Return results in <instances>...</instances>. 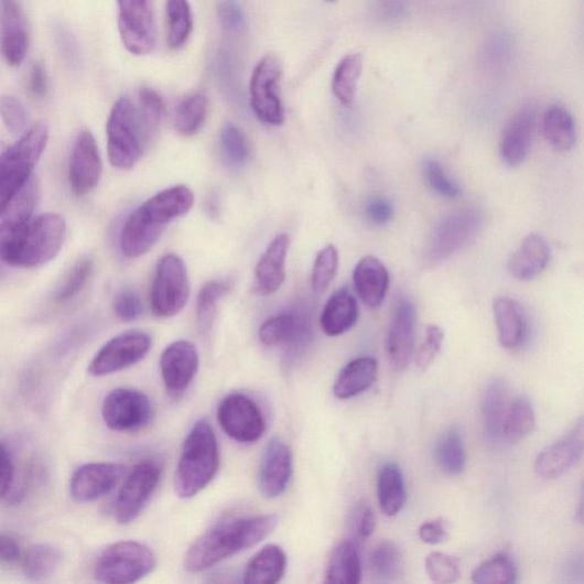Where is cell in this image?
Segmentation results:
<instances>
[{"mask_svg": "<svg viewBox=\"0 0 584 584\" xmlns=\"http://www.w3.org/2000/svg\"><path fill=\"white\" fill-rule=\"evenodd\" d=\"M355 528L360 538L367 539L371 537L376 528V517L371 507L363 505L359 508V512L355 518Z\"/></svg>", "mask_w": 584, "mask_h": 584, "instance_id": "94428289", "label": "cell"}, {"mask_svg": "<svg viewBox=\"0 0 584 584\" xmlns=\"http://www.w3.org/2000/svg\"><path fill=\"white\" fill-rule=\"evenodd\" d=\"M209 102L204 93L185 96L175 111L176 131L185 138L198 134L207 120Z\"/></svg>", "mask_w": 584, "mask_h": 584, "instance_id": "74e56055", "label": "cell"}, {"mask_svg": "<svg viewBox=\"0 0 584 584\" xmlns=\"http://www.w3.org/2000/svg\"><path fill=\"white\" fill-rule=\"evenodd\" d=\"M423 172L429 185L441 196L446 198H457L462 190L457 183H454L444 172L440 162L429 158L424 161Z\"/></svg>", "mask_w": 584, "mask_h": 584, "instance_id": "816d5d0a", "label": "cell"}, {"mask_svg": "<svg viewBox=\"0 0 584 584\" xmlns=\"http://www.w3.org/2000/svg\"><path fill=\"white\" fill-rule=\"evenodd\" d=\"M339 267V252L334 245L324 247L316 256L311 283L315 294L321 295L335 280Z\"/></svg>", "mask_w": 584, "mask_h": 584, "instance_id": "c3c4849f", "label": "cell"}, {"mask_svg": "<svg viewBox=\"0 0 584 584\" xmlns=\"http://www.w3.org/2000/svg\"><path fill=\"white\" fill-rule=\"evenodd\" d=\"M107 137L111 165L121 171L134 169L148 141L139 108L127 96L111 109Z\"/></svg>", "mask_w": 584, "mask_h": 584, "instance_id": "8992f818", "label": "cell"}, {"mask_svg": "<svg viewBox=\"0 0 584 584\" xmlns=\"http://www.w3.org/2000/svg\"><path fill=\"white\" fill-rule=\"evenodd\" d=\"M435 461L441 471L448 476H459L466 467V450L458 429H450L435 446Z\"/></svg>", "mask_w": 584, "mask_h": 584, "instance_id": "f35d334b", "label": "cell"}, {"mask_svg": "<svg viewBox=\"0 0 584 584\" xmlns=\"http://www.w3.org/2000/svg\"><path fill=\"white\" fill-rule=\"evenodd\" d=\"M444 342V332L437 324L428 327L423 345L415 356V367L419 371H426L440 353Z\"/></svg>", "mask_w": 584, "mask_h": 584, "instance_id": "db71d44e", "label": "cell"}, {"mask_svg": "<svg viewBox=\"0 0 584 584\" xmlns=\"http://www.w3.org/2000/svg\"><path fill=\"white\" fill-rule=\"evenodd\" d=\"M167 43L170 48L180 50L191 36L193 14L191 6L183 0H171L166 6Z\"/></svg>", "mask_w": 584, "mask_h": 584, "instance_id": "7bdbcfd3", "label": "cell"}, {"mask_svg": "<svg viewBox=\"0 0 584 584\" xmlns=\"http://www.w3.org/2000/svg\"><path fill=\"white\" fill-rule=\"evenodd\" d=\"M160 372L169 397L181 399L199 369V354L187 340H177L160 356Z\"/></svg>", "mask_w": 584, "mask_h": 584, "instance_id": "2e32d148", "label": "cell"}, {"mask_svg": "<svg viewBox=\"0 0 584 584\" xmlns=\"http://www.w3.org/2000/svg\"><path fill=\"white\" fill-rule=\"evenodd\" d=\"M102 417L111 431L134 433L149 425L153 407L150 399L137 389L117 388L106 397Z\"/></svg>", "mask_w": 584, "mask_h": 584, "instance_id": "5bb4252c", "label": "cell"}, {"mask_svg": "<svg viewBox=\"0 0 584 584\" xmlns=\"http://www.w3.org/2000/svg\"><path fill=\"white\" fill-rule=\"evenodd\" d=\"M509 389L507 382L495 379L486 387L482 399L483 426L486 439L491 443L502 440L505 420L509 410Z\"/></svg>", "mask_w": 584, "mask_h": 584, "instance_id": "f1b7e54d", "label": "cell"}, {"mask_svg": "<svg viewBox=\"0 0 584 584\" xmlns=\"http://www.w3.org/2000/svg\"><path fill=\"white\" fill-rule=\"evenodd\" d=\"M204 584H242V578L232 570H218L208 574Z\"/></svg>", "mask_w": 584, "mask_h": 584, "instance_id": "e7e4bbea", "label": "cell"}, {"mask_svg": "<svg viewBox=\"0 0 584 584\" xmlns=\"http://www.w3.org/2000/svg\"><path fill=\"white\" fill-rule=\"evenodd\" d=\"M472 580L473 584H516L518 571L513 560L501 553L480 564Z\"/></svg>", "mask_w": 584, "mask_h": 584, "instance_id": "ee69618b", "label": "cell"}, {"mask_svg": "<svg viewBox=\"0 0 584 584\" xmlns=\"http://www.w3.org/2000/svg\"><path fill=\"white\" fill-rule=\"evenodd\" d=\"M194 205L193 191L176 185L155 194L136 209L125 221L120 250L127 258H140L149 252L175 219L186 215Z\"/></svg>", "mask_w": 584, "mask_h": 584, "instance_id": "7a4b0ae2", "label": "cell"}, {"mask_svg": "<svg viewBox=\"0 0 584 584\" xmlns=\"http://www.w3.org/2000/svg\"><path fill=\"white\" fill-rule=\"evenodd\" d=\"M191 284L181 257L169 253L158 262L150 291L152 313L160 318L177 315L186 305Z\"/></svg>", "mask_w": 584, "mask_h": 584, "instance_id": "9c48e42d", "label": "cell"}, {"mask_svg": "<svg viewBox=\"0 0 584 584\" xmlns=\"http://www.w3.org/2000/svg\"><path fill=\"white\" fill-rule=\"evenodd\" d=\"M277 515L240 517L224 521L204 533L187 551L184 566L201 573L266 540L277 528Z\"/></svg>", "mask_w": 584, "mask_h": 584, "instance_id": "6da1fadb", "label": "cell"}, {"mask_svg": "<svg viewBox=\"0 0 584 584\" xmlns=\"http://www.w3.org/2000/svg\"><path fill=\"white\" fill-rule=\"evenodd\" d=\"M583 451V420L580 418L561 440L544 447L537 457V474L544 479H554L575 466Z\"/></svg>", "mask_w": 584, "mask_h": 584, "instance_id": "e0dca14e", "label": "cell"}, {"mask_svg": "<svg viewBox=\"0 0 584 584\" xmlns=\"http://www.w3.org/2000/svg\"><path fill=\"white\" fill-rule=\"evenodd\" d=\"M14 478V464L9 447L0 442V498L8 495Z\"/></svg>", "mask_w": 584, "mask_h": 584, "instance_id": "680465c9", "label": "cell"}, {"mask_svg": "<svg viewBox=\"0 0 584 584\" xmlns=\"http://www.w3.org/2000/svg\"><path fill=\"white\" fill-rule=\"evenodd\" d=\"M378 377V364L370 356H361L347 364L334 385V394L339 400H349L368 391Z\"/></svg>", "mask_w": 584, "mask_h": 584, "instance_id": "1f68e13d", "label": "cell"}, {"mask_svg": "<svg viewBox=\"0 0 584 584\" xmlns=\"http://www.w3.org/2000/svg\"><path fill=\"white\" fill-rule=\"evenodd\" d=\"M415 309L410 300L400 299L387 335L389 361L398 370H404L410 361L414 345Z\"/></svg>", "mask_w": 584, "mask_h": 584, "instance_id": "7402d4cb", "label": "cell"}, {"mask_svg": "<svg viewBox=\"0 0 584 584\" xmlns=\"http://www.w3.org/2000/svg\"><path fill=\"white\" fill-rule=\"evenodd\" d=\"M20 556L21 551L18 542L9 536L0 534V562L15 563Z\"/></svg>", "mask_w": 584, "mask_h": 584, "instance_id": "be15d7a7", "label": "cell"}, {"mask_svg": "<svg viewBox=\"0 0 584 584\" xmlns=\"http://www.w3.org/2000/svg\"><path fill=\"white\" fill-rule=\"evenodd\" d=\"M361 580L359 550L355 543L345 541L334 550L323 584H361Z\"/></svg>", "mask_w": 584, "mask_h": 584, "instance_id": "836d02e7", "label": "cell"}, {"mask_svg": "<svg viewBox=\"0 0 584 584\" xmlns=\"http://www.w3.org/2000/svg\"><path fill=\"white\" fill-rule=\"evenodd\" d=\"M550 248L547 240L538 235L528 236L511 256L509 271L519 281H531L548 267Z\"/></svg>", "mask_w": 584, "mask_h": 584, "instance_id": "83f0119b", "label": "cell"}, {"mask_svg": "<svg viewBox=\"0 0 584 584\" xmlns=\"http://www.w3.org/2000/svg\"><path fill=\"white\" fill-rule=\"evenodd\" d=\"M217 415L225 434L239 443H255L267 431L262 410L241 393L226 396L218 405Z\"/></svg>", "mask_w": 584, "mask_h": 584, "instance_id": "4fadbf2b", "label": "cell"}, {"mask_svg": "<svg viewBox=\"0 0 584 584\" xmlns=\"http://www.w3.org/2000/svg\"><path fill=\"white\" fill-rule=\"evenodd\" d=\"M294 475V456L290 446L280 439H273L264 453L258 473V488L268 499L282 496Z\"/></svg>", "mask_w": 584, "mask_h": 584, "instance_id": "ac0fdd59", "label": "cell"}, {"mask_svg": "<svg viewBox=\"0 0 584 584\" xmlns=\"http://www.w3.org/2000/svg\"><path fill=\"white\" fill-rule=\"evenodd\" d=\"M0 50L11 67H18L26 55L29 30L25 12L20 3H0Z\"/></svg>", "mask_w": 584, "mask_h": 584, "instance_id": "cb8c5ba5", "label": "cell"}, {"mask_svg": "<svg viewBox=\"0 0 584 584\" xmlns=\"http://www.w3.org/2000/svg\"><path fill=\"white\" fill-rule=\"evenodd\" d=\"M370 569L375 578L382 583H392L400 578L403 559L399 547L385 541L376 547L370 556Z\"/></svg>", "mask_w": 584, "mask_h": 584, "instance_id": "b9f144b4", "label": "cell"}, {"mask_svg": "<svg viewBox=\"0 0 584 584\" xmlns=\"http://www.w3.org/2000/svg\"><path fill=\"white\" fill-rule=\"evenodd\" d=\"M537 128V111L523 107L510 119L500 142V155L508 166H518L527 159Z\"/></svg>", "mask_w": 584, "mask_h": 584, "instance_id": "603a6c76", "label": "cell"}, {"mask_svg": "<svg viewBox=\"0 0 584 584\" xmlns=\"http://www.w3.org/2000/svg\"><path fill=\"white\" fill-rule=\"evenodd\" d=\"M289 250V237L278 235L259 259L255 269L257 294L271 296L285 280V261Z\"/></svg>", "mask_w": 584, "mask_h": 584, "instance_id": "484cf974", "label": "cell"}, {"mask_svg": "<svg viewBox=\"0 0 584 584\" xmlns=\"http://www.w3.org/2000/svg\"><path fill=\"white\" fill-rule=\"evenodd\" d=\"M115 314L125 322L139 320L144 312L142 300L134 290H122L113 301Z\"/></svg>", "mask_w": 584, "mask_h": 584, "instance_id": "11a10c76", "label": "cell"}, {"mask_svg": "<svg viewBox=\"0 0 584 584\" xmlns=\"http://www.w3.org/2000/svg\"><path fill=\"white\" fill-rule=\"evenodd\" d=\"M378 498L381 510L387 516L398 515L407 500L402 471L397 464L381 467L378 475Z\"/></svg>", "mask_w": 584, "mask_h": 584, "instance_id": "d590c367", "label": "cell"}, {"mask_svg": "<svg viewBox=\"0 0 584 584\" xmlns=\"http://www.w3.org/2000/svg\"><path fill=\"white\" fill-rule=\"evenodd\" d=\"M152 347L150 335L139 331L120 334L96 353L88 367L93 377H105L143 361Z\"/></svg>", "mask_w": 584, "mask_h": 584, "instance_id": "8fae6325", "label": "cell"}, {"mask_svg": "<svg viewBox=\"0 0 584 584\" xmlns=\"http://www.w3.org/2000/svg\"><path fill=\"white\" fill-rule=\"evenodd\" d=\"M160 478L161 471L153 463H142L127 476L115 501L118 523L136 521L156 490Z\"/></svg>", "mask_w": 584, "mask_h": 584, "instance_id": "9a60e30c", "label": "cell"}, {"mask_svg": "<svg viewBox=\"0 0 584 584\" xmlns=\"http://www.w3.org/2000/svg\"><path fill=\"white\" fill-rule=\"evenodd\" d=\"M220 465L217 439L212 425L199 420L188 432L175 473V491L182 499L199 495L213 482Z\"/></svg>", "mask_w": 584, "mask_h": 584, "instance_id": "3957f363", "label": "cell"}, {"mask_svg": "<svg viewBox=\"0 0 584 584\" xmlns=\"http://www.w3.org/2000/svg\"><path fill=\"white\" fill-rule=\"evenodd\" d=\"M258 336L266 346L282 344L286 352L296 354L311 342L312 323L304 312L283 313L268 318L259 328Z\"/></svg>", "mask_w": 584, "mask_h": 584, "instance_id": "d6986e66", "label": "cell"}, {"mask_svg": "<svg viewBox=\"0 0 584 584\" xmlns=\"http://www.w3.org/2000/svg\"><path fill=\"white\" fill-rule=\"evenodd\" d=\"M39 198L40 185L34 176L13 202L0 213V258L6 253L23 227L34 217Z\"/></svg>", "mask_w": 584, "mask_h": 584, "instance_id": "d4e9b609", "label": "cell"}, {"mask_svg": "<svg viewBox=\"0 0 584 584\" xmlns=\"http://www.w3.org/2000/svg\"><path fill=\"white\" fill-rule=\"evenodd\" d=\"M536 428V412L531 401L521 397L509 407L502 432V439L510 444L526 440Z\"/></svg>", "mask_w": 584, "mask_h": 584, "instance_id": "60d3db41", "label": "cell"}, {"mask_svg": "<svg viewBox=\"0 0 584 584\" xmlns=\"http://www.w3.org/2000/svg\"><path fill=\"white\" fill-rule=\"evenodd\" d=\"M0 118L14 136H23L28 129V113L24 106L11 95L0 96Z\"/></svg>", "mask_w": 584, "mask_h": 584, "instance_id": "f5cc1de1", "label": "cell"}, {"mask_svg": "<svg viewBox=\"0 0 584 584\" xmlns=\"http://www.w3.org/2000/svg\"><path fill=\"white\" fill-rule=\"evenodd\" d=\"M126 468L117 464H87L78 468L71 483L77 502H90L109 495L123 477Z\"/></svg>", "mask_w": 584, "mask_h": 584, "instance_id": "44dd1931", "label": "cell"}, {"mask_svg": "<svg viewBox=\"0 0 584 584\" xmlns=\"http://www.w3.org/2000/svg\"><path fill=\"white\" fill-rule=\"evenodd\" d=\"M494 310L501 346L510 350L522 347L528 338V322L521 305L512 299L499 298Z\"/></svg>", "mask_w": 584, "mask_h": 584, "instance_id": "f546056e", "label": "cell"}, {"mask_svg": "<svg viewBox=\"0 0 584 584\" xmlns=\"http://www.w3.org/2000/svg\"><path fill=\"white\" fill-rule=\"evenodd\" d=\"M164 110V101L154 89L145 87L140 90L139 111L148 142L155 136Z\"/></svg>", "mask_w": 584, "mask_h": 584, "instance_id": "681fc988", "label": "cell"}, {"mask_svg": "<svg viewBox=\"0 0 584 584\" xmlns=\"http://www.w3.org/2000/svg\"><path fill=\"white\" fill-rule=\"evenodd\" d=\"M94 272V262L90 257H83L64 275L56 288L54 299L57 303H67L80 294Z\"/></svg>", "mask_w": 584, "mask_h": 584, "instance_id": "7dc6e473", "label": "cell"}, {"mask_svg": "<svg viewBox=\"0 0 584 584\" xmlns=\"http://www.w3.org/2000/svg\"><path fill=\"white\" fill-rule=\"evenodd\" d=\"M118 29L125 48L134 55L150 54L156 44L154 7L149 0L118 3Z\"/></svg>", "mask_w": 584, "mask_h": 584, "instance_id": "7c38bea8", "label": "cell"}, {"mask_svg": "<svg viewBox=\"0 0 584 584\" xmlns=\"http://www.w3.org/2000/svg\"><path fill=\"white\" fill-rule=\"evenodd\" d=\"M419 538L428 544H440L447 538V531L443 519L426 522L419 529Z\"/></svg>", "mask_w": 584, "mask_h": 584, "instance_id": "91938a15", "label": "cell"}, {"mask_svg": "<svg viewBox=\"0 0 584 584\" xmlns=\"http://www.w3.org/2000/svg\"><path fill=\"white\" fill-rule=\"evenodd\" d=\"M286 569V556L282 548L270 544L257 553L248 563L242 584H279Z\"/></svg>", "mask_w": 584, "mask_h": 584, "instance_id": "d6a6232c", "label": "cell"}, {"mask_svg": "<svg viewBox=\"0 0 584 584\" xmlns=\"http://www.w3.org/2000/svg\"><path fill=\"white\" fill-rule=\"evenodd\" d=\"M50 139L47 123L39 122L11 147L0 152V213H2L34 177Z\"/></svg>", "mask_w": 584, "mask_h": 584, "instance_id": "5b68a950", "label": "cell"}, {"mask_svg": "<svg viewBox=\"0 0 584 584\" xmlns=\"http://www.w3.org/2000/svg\"><path fill=\"white\" fill-rule=\"evenodd\" d=\"M102 160L94 136L83 132L76 140L69 164V182L74 194L83 197L99 184Z\"/></svg>", "mask_w": 584, "mask_h": 584, "instance_id": "ffe728a7", "label": "cell"}, {"mask_svg": "<svg viewBox=\"0 0 584 584\" xmlns=\"http://www.w3.org/2000/svg\"><path fill=\"white\" fill-rule=\"evenodd\" d=\"M47 75L41 63H35L30 73V89L37 97H44L47 93Z\"/></svg>", "mask_w": 584, "mask_h": 584, "instance_id": "6125c7cd", "label": "cell"}, {"mask_svg": "<svg viewBox=\"0 0 584 584\" xmlns=\"http://www.w3.org/2000/svg\"><path fill=\"white\" fill-rule=\"evenodd\" d=\"M156 567L153 551L138 541H119L104 550L95 565L102 584H136Z\"/></svg>", "mask_w": 584, "mask_h": 584, "instance_id": "52a82bcc", "label": "cell"}, {"mask_svg": "<svg viewBox=\"0 0 584 584\" xmlns=\"http://www.w3.org/2000/svg\"><path fill=\"white\" fill-rule=\"evenodd\" d=\"M218 18L224 29L236 31L242 28L245 14L236 2H221L217 6Z\"/></svg>", "mask_w": 584, "mask_h": 584, "instance_id": "6f0895ef", "label": "cell"}, {"mask_svg": "<svg viewBox=\"0 0 584 584\" xmlns=\"http://www.w3.org/2000/svg\"><path fill=\"white\" fill-rule=\"evenodd\" d=\"M358 318V302L347 289H340L324 306L320 324L324 334L329 337H338L349 332Z\"/></svg>", "mask_w": 584, "mask_h": 584, "instance_id": "4dcf8cb0", "label": "cell"}, {"mask_svg": "<svg viewBox=\"0 0 584 584\" xmlns=\"http://www.w3.org/2000/svg\"><path fill=\"white\" fill-rule=\"evenodd\" d=\"M67 236V225L54 213L34 216L2 256L7 266L35 269L52 261Z\"/></svg>", "mask_w": 584, "mask_h": 584, "instance_id": "277c9868", "label": "cell"}, {"mask_svg": "<svg viewBox=\"0 0 584 584\" xmlns=\"http://www.w3.org/2000/svg\"><path fill=\"white\" fill-rule=\"evenodd\" d=\"M366 216L374 225H385L394 217V206L382 196H372L366 203Z\"/></svg>", "mask_w": 584, "mask_h": 584, "instance_id": "9f6ffc18", "label": "cell"}, {"mask_svg": "<svg viewBox=\"0 0 584 584\" xmlns=\"http://www.w3.org/2000/svg\"><path fill=\"white\" fill-rule=\"evenodd\" d=\"M220 151L224 159L235 167H241L251 158V144L240 127L226 123L219 137Z\"/></svg>", "mask_w": 584, "mask_h": 584, "instance_id": "f6af8a7d", "label": "cell"}, {"mask_svg": "<svg viewBox=\"0 0 584 584\" xmlns=\"http://www.w3.org/2000/svg\"><path fill=\"white\" fill-rule=\"evenodd\" d=\"M283 76L281 60L273 54L258 62L250 78V107L259 121L271 126L284 122V108L280 96Z\"/></svg>", "mask_w": 584, "mask_h": 584, "instance_id": "30bf717a", "label": "cell"}, {"mask_svg": "<svg viewBox=\"0 0 584 584\" xmlns=\"http://www.w3.org/2000/svg\"><path fill=\"white\" fill-rule=\"evenodd\" d=\"M483 214L476 207L453 210L440 219L426 251L428 262L439 266L471 245L479 235Z\"/></svg>", "mask_w": 584, "mask_h": 584, "instance_id": "ba28073f", "label": "cell"}, {"mask_svg": "<svg viewBox=\"0 0 584 584\" xmlns=\"http://www.w3.org/2000/svg\"><path fill=\"white\" fill-rule=\"evenodd\" d=\"M231 290L232 283L229 281H209L201 289L197 298V317L204 333L212 329L217 304Z\"/></svg>", "mask_w": 584, "mask_h": 584, "instance_id": "bcb514c9", "label": "cell"}, {"mask_svg": "<svg viewBox=\"0 0 584 584\" xmlns=\"http://www.w3.org/2000/svg\"><path fill=\"white\" fill-rule=\"evenodd\" d=\"M547 141L559 151H570L576 142V127L571 112L561 105L547 109L542 120Z\"/></svg>", "mask_w": 584, "mask_h": 584, "instance_id": "e575fe53", "label": "cell"}, {"mask_svg": "<svg viewBox=\"0 0 584 584\" xmlns=\"http://www.w3.org/2000/svg\"><path fill=\"white\" fill-rule=\"evenodd\" d=\"M363 68L364 58L358 53L349 54L338 63L332 87L342 106L348 107L353 104Z\"/></svg>", "mask_w": 584, "mask_h": 584, "instance_id": "ab89813d", "label": "cell"}, {"mask_svg": "<svg viewBox=\"0 0 584 584\" xmlns=\"http://www.w3.org/2000/svg\"><path fill=\"white\" fill-rule=\"evenodd\" d=\"M426 571L435 584H453L461 577L457 560L443 553H433L428 556Z\"/></svg>", "mask_w": 584, "mask_h": 584, "instance_id": "f907efd6", "label": "cell"}, {"mask_svg": "<svg viewBox=\"0 0 584 584\" xmlns=\"http://www.w3.org/2000/svg\"><path fill=\"white\" fill-rule=\"evenodd\" d=\"M62 563L61 550L48 543L32 545L23 560L25 577L35 583L52 578Z\"/></svg>", "mask_w": 584, "mask_h": 584, "instance_id": "8d00e7d4", "label": "cell"}, {"mask_svg": "<svg viewBox=\"0 0 584 584\" xmlns=\"http://www.w3.org/2000/svg\"><path fill=\"white\" fill-rule=\"evenodd\" d=\"M353 281L364 304L370 309L382 304L389 288V272L378 258H363L354 269Z\"/></svg>", "mask_w": 584, "mask_h": 584, "instance_id": "4316f807", "label": "cell"}, {"mask_svg": "<svg viewBox=\"0 0 584 584\" xmlns=\"http://www.w3.org/2000/svg\"><path fill=\"white\" fill-rule=\"evenodd\" d=\"M6 263L0 261V281H2L3 279L7 278V269H6Z\"/></svg>", "mask_w": 584, "mask_h": 584, "instance_id": "03108f58", "label": "cell"}]
</instances>
